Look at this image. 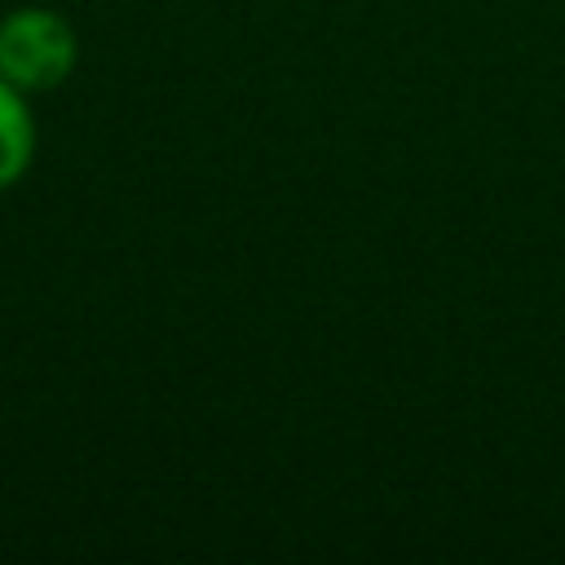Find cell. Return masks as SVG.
Listing matches in <instances>:
<instances>
[{"label": "cell", "mask_w": 565, "mask_h": 565, "mask_svg": "<svg viewBox=\"0 0 565 565\" xmlns=\"http://www.w3.org/2000/svg\"><path fill=\"white\" fill-rule=\"evenodd\" d=\"M75 62L79 35L57 9L22 4L0 18V79L22 88L26 97L66 84Z\"/></svg>", "instance_id": "obj_1"}, {"label": "cell", "mask_w": 565, "mask_h": 565, "mask_svg": "<svg viewBox=\"0 0 565 565\" xmlns=\"http://www.w3.org/2000/svg\"><path fill=\"white\" fill-rule=\"evenodd\" d=\"M35 163V115L26 93L0 79V190H13Z\"/></svg>", "instance_id": "obj_2"}]
</instances>
